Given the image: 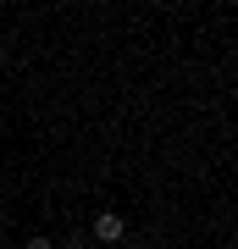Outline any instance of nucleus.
<instances>
[{
  "mask_svg": "<svg viewBox=\"0 0 238 249\" xmlns=\"http://www.w3.org/2000/svg\"><path fill=\"white\" fill-rule=\"evenodd\" d=\"M89 232H94L100 244H122V238H128V222H122L116 211H100L94 222H89Z\"/></svg>",
  "mask_w": 238,
  "mask_h": 249,
  "instance_id": "f257e3e1",
  "label": "nucleus"
},
{
  "mask_svg": "<svg viewBox=\"0 0 238 249\" xmlns=\"http://www.w3.org/2000/svg\"><path fill=\"white\" fill-rule=\"evenodd\" d=\"M28 249H55V244L44 238V232H34V238H28Z\"/></svg>",
  "mask_w": 238,
  "mask_h": 249,
  "instance_id": "f03ea898",
  "label": "nucleus"
},
{
  "mask_svg": "<svg viewBox=\"0 0 238 249\" xmlns=\"http://www.w3.org/2000/svg\"><path fill=\"white\" fill-rule=\"evenodd\" d=\"M133 249H150V244H133Z\"/></svg>",
  "mask_w": 238,
  "mask_h": 249,
  "instance_id": "7ed1b4c3",
  "label": "nucleus"
}]
</instances>
